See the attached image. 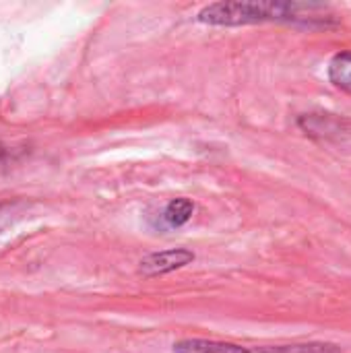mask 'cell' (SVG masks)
<instances>
[{"instance_id":"1","label":"cell","mask_w":351,"mask_h":353,"mask_svg":"<svg viewBox=\"0 0 351 353\" xmlns=\"http://www.w3.org/2000/svg\"><path fill=\"white\" fill-rule=\"evenodd\" d=\"M331 19L329 8L321 4L302 2H215L199 12V21L205 25L219 27H240L265 21H288V23H321L327 25Z\"/></svg>"},{"instance_id":"2","label":"cell","mask_w":351,"mask_h":353,"mask_svg":"<svg viewBox=\"0 0 351 353\" xmlns=\"http://www.w3.org/2000/svg\"><path fill=\"white\" fill-rule=\"evenodd\" d=\"M194 261V254L186 248H172V250H163V252H153L149 256H145L139 263V271L145 277H157V275H166L172 271H178L186 265H190Z\"/></svg>"},{"instance_id":"3","label":"cell","mask_w":351,"mask_h":353,"mask_svg":"<svg viewBox=\"0 0 351 353\" xmlns=\"http://www.w3.org/2000/svg\"><path fill=\"white\" fill-rule=\"evenodd\" d=\"M174 353H252L242 345L223 343V341H207V339H184L174 343Z\"/></svg>"},{"instance_id":"4","label":"cell","mask_w":351,"mask_h":353,"mask_svg":"<svg viewBox=\"0 0 351 353\" xmlns=\"http://www.w3.org/2000/svg\"><path fill=\"white\" fill-rule=\"evenodd\" d=\"M327 74H329V81L333 83V87L351 95V50L339 52L331 58Z\"/></svg>"},{"instance_id":"5","label":"cell","mask_w":351,"mask_h":353,"mask_svg":"<svg viewBox=\"0 0 351 353\" xmlns=\"http://www.w3.org/2000/svg\"><path fill=\"white\" fill-rule=\"evenodd\" d=\"M252 353H341V347L335 343H294V345H273V347H257Z\"/></svg>"},{"instance_id":"6","label":"cell","mask_w":351,"mask_h":353,"mask_svg":"<svg viewBox=\"0 0 351 353\" xmlns=\"http://www.w3.org/2000/svg\"><path fill=\"white\" fill-rule=\"evenodd\" d=\"M192 213H194L192 201H188V199H176V201H172V203L166 207L163 219H166V223H168L170 228H180V225H184L186 221H190Z\"/></svg>"},{"instance_id":"7","label":"cell","mask_w":351,"mask_h":353,"mask_svg":"<svg viewBox=\"0 0 351 353\" xmlns=\"http://www.w3.org/2000/svg\"><path fill=\"white\" fill-rule=\"evenodd\" d=\"M4 155H6V147H4V145L0 143V161L4 159Z\"/></svg>"}]
</instances>
